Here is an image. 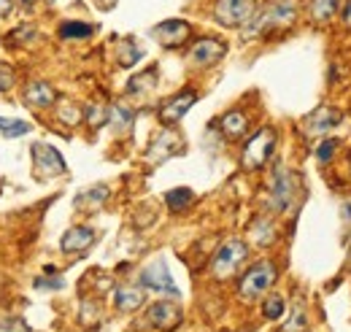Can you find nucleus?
<instances>
[{"mask_svg":"<svg viewBox=\"0 0 351 332\" xmlns=\"http://www.w3.org/2000/svg\"><path fill=\"white\" fill-rule=\"evenodd\" d=\"M22 100H25L27 108L44 111V108H51L57 103V89L46 82H30L22 92Z\"/></svg>","mask_w":351,"mask_h":332,"instance_id":"15","label":"nucleus"},{"mask_svg":"<svg viewBox=\"0 0 351 332\" xmlns=\"http://www.w3.org/2000/svg\"><path fill=\"white\" fill-rule=\"evenodd\" d=\"M57 119L62 122L65 127H76L82 119H84V108H79L76 103H60V108H57Z\"/></svg>","mask_w":351,"mask_h":332,"instance_id":"28","label":"nucleus"},{"mask_svg":"<svg viewBox=\"0 0 351 332\" xmlns=\"http://www.w3.org/2000/svg\"><path fill=\"white\" fill-rule=\"evenodd\" d=\"M260 11L257 0H217L214 3V22L221 27H246L254 14Z\"/></svg>","mask_w":351,"mask_h":332,"instance_id":"6","label":"nucleus"},{"mask_svg":"<svg viewBox=\"0 0 351 332\" xmlns=\"http://www.w3.org/2000/svg\"><path fill=\"white\" fill-rule=\"evenodd\" d=\"M308 11L313 25H330L341 11V0H308Z\"/></svg>","mask_w":351,"mask_h":332,"instance_id":"20","label":"nucleus"},{"mask_svg":"<svg viewBox=\"0 0 351 332\" xmlns=\"http://www.w3.org/2000/svg\"><path fill=\"white\" fill-rule=\"evenodd\" d=\"M252 238H254L257 246H270V244H276V227H273V222H270V219H257V222L252 224Z\"/></svg>","mask_w":351,"mask_h":332,"instance_id":"24","label":"nucleus"},{"mask_svg":"<svg viewBox=\"0 0 351 332\" xmlns=\"http://www.w3.org/2000/svg\"><path fill=\"white\" fill-rule=\"evenodd\" d=\"M295 198H298V181H295L292 170L276 165L270 170V178H267V206H270V211L287 213L295 206Z\"/></svg>","mask_w":351,"mask_h":332,"instance_id":"2","label":"nucleus"},{"mask_svg":"<svg viewBox=\"0 0 351 332\" xmlns=\"http://www.w3.org/2000/svg\"><path fill=\"white\" fill-rule=\"evenodd\" d=\"M197 92L195 89H181V92H176L173 97H168L162 106H160V111H157V117H160V122L165 127H173L178 125L186 114H189V108L197 103Z\"/></svg>","mask_w":351,"mask_h":332,"instance_id":"11","label":"nucleus"},{"mask_svg":"<svg viewBox=\"0 0 351 332\" xmlns=\"http://www.w3.org/2000/svg\"><path fill=\"white\" fill-rule=\"evenodd\" d=\"M143 303H146V289L141 284L138 287L125 284V287H117L114 289V305H117V311L130 313V311H138Z\"/></svg>","mask_w":351,"mask_h":332,"instance_id":"18","label":"nucleus"},{"mask_svg":"<svg viewBox=\"0 0 351 332\" xmlns=\"http://www.w3.org/2000/svg\"><path fill=\"white\" fill-rule=\"evenodd\" d=\"M303 327H306V311H303V308H298V311L292 313L289 324L284 327V332H300Z\"/></svg>","mask_w":351,"mask_h":332,"instance_id":"35","label":"nucleus"},{"mask_svg":"<svg viewBox=\"0 0 351 332\" xmlns=\"http://www.w3.org/2000/svg\"><path fill=\"white\" fill-rule=\"evenodd\" d=\"M298 14H300V0H267L254 14V19L246 27H241L243 38H260V36L287 30L298 22Z\"/></svg>","mask_w":351,"mask_h":332,"instance_id":"1","label":"nucleus"},{"mask_svg":"<svg viewBox=\"0 0 351 332\" xmlns=\"http://www.w3.org/2000/svg\"><path fill=\"white\" fill-rule=\"evenodd\" d=\"M11 11H14V0H0V19L11 16Z\"/></svg>","mask_w":351,"mask_h":332,"instance_id":"38","label":"nucleus"},{"mask_svg":"<svg viewBox=\"0 0 351 332\" xmlns=\"http://www.w3.org/2000/svg\"><path fill=\"white\" fill-rule=\"evenodd\" d=\"M246 259H249V244L241 241V238H230V241L221 244L219 251L211 259V276L219 278V281H227L243 268Z\"/></svg>","mask_w":351,"mask_h":332,"instance_id":"3","label":"nucleus"},{"mask_svg":"<svg viewBox=\"0 0 351 332\" xmlns=\"http://www.w3.org/2000/svg\"><path fill=\"white\" fill-rule=\"evenodd\" d=\"M62 287H65V281H62L60 276L51 278V281H49V278H38V281H36V289H62Z\"/></svg>","mask_w":351,"mask_h":332,"instance_id":"36","label":"nucleus"},{"mask_svg":"<svg viewBox=\"0 0 351 332\" xmlns=\"http://www.w3.org/2000/svg\"><path fill=\"white\" fill-rule=\"evenodd\" d=\"M154 86H157V68H149V71L138 73L135 79H130L128 92H130V95H143V92H152Z\"/></svg>","mask_w":351,"mask_h":332,"instance_id":"25","label":"nucleus"},{"mask_svg":"<svg viewBox=\"0 0 351 332\" xmlns=\"http://www.w3.org/2000/svg\"><path fill=\"white\" fill-rule=\"evenodd\" d=\"M287 311V300L281 294H267L263 300V316L267 322H278Z\"/></svg>","mask_w":351,"mask_h":332,"instance_id":"26","label":"nucleus"},{"mask_svg":"<svg viewBox=\"0 0 351 332\" xmlns=\"http://www.w3.org/2000/svg\"><path fill=\"white\" fill-rule=\"evenodd\" d=\"M138 284H141L143 289L160 292V294H173V297L181 294L178 287L173 284V276H171L165 259H154L152 265H146V268L141 270V276H138Z\"/></svg>","mask_w":351,"mask_h":332,"instance_id":"9","label":"nucleus"},{"mask_svg":"<svg viewBox=\"0 0 351 332\" xmlns=\"http://www.w3.org/2000/svg\"><path fill=\"white\" fill-rule=\"evenodd\" d=\"M106 200H108V187L97 184V187H92V189H87V192H82V195L73 200V206H76V211L92 213V211H97V208L103 206Z\"/></svg>","mask_w":351,"mask_h":332,"instance_id":"21","label":"nucleus"},{"mask_svg":"<svg viewBox=\"0 0 351 332\" xmlns=\"http://www.w3.org/2000/svg\"><path fill=\"white\" fill-rule=\"evenodd\" d=\"M33 127H30V122H25V119H5V117H0V135L3 138H22Z\"/></svg>","mask_w":351,"mask_h":332,"instance_id":"29","label":"nucleus"},{"mask_svg":"<svg viewBox=\"0 0 351 332\" xmlns=\"http://www.w3.org/2000/svg\"><path fill=\"white\" fill-rule=\"evenodd\" d=\"M224 54H227V43L214 36H206L192 43V49L186 51V62L192 68H214L217 62L224 60Z\"/></svg>","mask_w":351,"mask_h":332,"instance_id":"8","label":"nucleus"},{"mask_svg":"<svg viewBox=\"0 0 351 332\" xmlns=\"http://www.w3.org/2000/svg\"><path fill=\"white\" fill-rule=\"evenodd\" d=\"M152 36L162 43L165 49H178L181 43L192 36V25L186 19H165L157 27H152Z\"/></svg>","mask_w":351,"mask_h":332,"instance_id":"13","label":"nucleus"},{"mask_svg":"<svg viewBox=\"0 0 351 332\" xmlns=\"http://www.w3.org/2000/svg\"><path fill=\"white\" fill-rule=\"evenodd\" d=\"M181 146H184V141L176 135V130H162L157 138H154V143L149 146V152H146V157H149V163H165L168 157H173L181 152Z\"/></svg>","mask_w":351,"mask_h":332,"instance_id":"14","label":"nucleus"},{"mask_svg":"<svg viewBox=\"0 0 351 332\" xmlns=\"http://www.w3.org/2000/svg\"><path fill=\"white\" fill-rule=\"evenodd\" d=\"M276 278H278V268H276L270 259H263V262L252 265V268L241 276V281H238V294H241L243 300H257V297H263V294L270 292V287L276 284Z\"/></svg>","mask_w":351,"mask_h":332,"instance_id":"4","label":"nucleus"},{"mask_svg":"<svg viewBox=\"0 0 351 332\" xmlns=\"http://www.w3.org/2000/svg\"><path fill=\"white\" fill-rule=\"evenodd\" d=\"M146 322L154 330L173 332L184 322V311H181V305L173 303V300H157V303H152L146 308Z\"/></svg>","mask_w":351,"mask_h":332,"instance_id":"10","label":"nucleus"},{"mask_svg":"<svg viewBox=\"0 0 351 332\" xmlns=\"http://www.w3.org/2000/svg\"><path fill=\"white\" fill-rule=\"evenodd\" d=\"M349 163H351V154H349Z\"/></svg>","mask_w":351,"mask_h":332,"instance_id":"41","label":"nucleus"},{"mask_svg":"<svg viewBox=\"0 0 351 332\" xmlns=\"http://www.w3.org/2000/svg\"><path fill=\"white\" fill-rule=\"evenodd\" d=\"M0 332H30L25 319H0Z\"/></svg>","mask_w":351,"mask_h":332,"instance_id":"34","label":"nucleus"},{"mask_svg":"<svg viewBox=\"0 0 351 332\" xmlns=\"http://www.w3.org/2000/svg\"><path fill=\"white\" fill-rule=\"evenodd\" d=\"M33 38H36V27H33V25H19V27L8 36L11 43H30Z\"/></svg>","mask_w":351,"mask_h":332,"instance_id":"33","label":"nucleus"},{"mask_svg":"<svg viewBox=\"0 0 351 332\" xmlns=\"http://www.w3.org/2000/svg\"><path fill=\"white\" fill-rule=\"evenodd\" d=\"M141 57H143V51H141L138 46H132V41L122 43V49H119V65H122V68H132Z\"/></svg>","mask_w":351,"mask_h":332,"instance_id":"31","label":"nucleus"},{"mask_svg":"<svg viewBox=\"0 0 351 332\" xmlns=\"http://www.w3.org/2000/svg\"><path fill=\"white\" fill-rule=\"evenodd\" d=\"M108 114H111L108 106H103V103H89L87 108H84V122H87L92 130H97V127L108 125Z\"/></svg>","mask_w":351,"mask_h":332,"instance_id":"27","label":"nucleus"},{"mask_svg":"<svg viewBox=\"0 0 351 332\" xmlns=\"http://www.w3.org/2000/svg\"><path fill=\"white\" fill-rule=\"evenodd\" d=\"M192 203H195V192L189 187H176L171 192H165V206H168L171 213H181V211H186Z\"/></svg>","mask_w":351,"mask_h":332,"instance_id":"22","label":"nucleus"},{"mask_svg":"<svg viewBox=\"0 0 351 332\" xmlns=\"http://www.w3.org/2000/svg\"><path fill=\"white\" fill-rule=\"evenodd\" d=\"M341 219H343L346 227H351V198H346V200L341 203Z\"/></svg>","mask_w":351,"mask_h":332,"instance_id":"37","label":"nucleus"},{"mask_svg":"<svg viewBox=\"0 0 351 332\" xmlns=\"http://www.w3.org/2000/svg\"><path fill=\"white\" fill-rule=\"evenodd\" d=\"M276 141H278V135H276L273 127H260V130L246 141V146H243V154H241L243 167H246V170H263V167L270 163L273 152H276Z\"/></svg>","mask_w":351,"mask_h":332,"instance_id":"5","label":"nucleus"},{"mask_svg":"<svg viewBox=\"0 0 351 332\" xmlns=\"http://www.w3.org/2000/svg\"><path fill=\"white\" fill-rule=\"evenodd\" d=\"M343 27L351 30V0H346V8H343Z\"/></svg>","mask_w":351,"mask_h":332,"instance_id":"39","label":"nucleus"},{"mask_svg":"<svg viewBox=\"0 0 351 332\" xmlns=\"http://www.w3.org/2000/svg\"><path fill=\"white\" fill-rule=\"evenodd\" d=\"M219 130L227 141H241V138H246V132H249V117H246L241 108H232V111L221 114Z\"/></svg>","mask_w":351,"mask_h":332,"instance_id":"17","label":"nucleus"},{"mask_svg":"<svg viewBox=\"0 0 351 332\" xmlns=\"http://www.w3.org/2000/svg\"><path fill=\"white\" fill-rule=\"evenodd\" d=\"M95 230L87 227V224H76V227H71L65 235H62V241H60V249L65 251V254H82V251H87L92 244H95Z\"/></svg>","mask_w":351,"mask_h":332,"instance_id":"16","label":"nucleus"},{"mask_svg":"<svg viewBox=\"0 0 351 332\" xmlns=\"http://www.w3.org/2000/svg\"><path fill=\"white\" fill-rule=\"evenodd\" d=\"M16 84V71L8 62H0V92H11Z\"/></svg>","mask_w":351,"mask_h":332,"instance_id":"32","label":"nucleus"},{"mask_svg":"<svg viewBox=\"0 0 351 332\" xmlns=\"http://www.w3.org/2000/svg\"><path fill=\"white\" fill-rule=\"evenodd\" d=\"M338 149H341V141H338V138H324V141L316 146V160H319V165H327V163L335 157Z\"/></svg>","mask_w":351,"mask_h":332,"instance_id":"30","label":"nucleus"},{"mask_svg":"<svg viewBox=\"0 0 351 332\" xmlns=\"http://www.w3.org/2000/svg\"><path fill=\"white\" fill-rule=\"evenodd\" d=\"M341 122H343V114H341L338 108H332V106H319L316 111H311L306 119H303V135H306V138H322V135H327L330 130H335Z\"/></svg>","mask_w":351,"mask_h":332,"instance_id":"12","label":"nucleus"},{"mask_svg":"<svg viewBox=\"0 0 351 332\" xmlns=\"http://www.w3.org/2000/svg\"><path fill=\"white\" fill-rule=\"evenodd\" d=\"M108 125L114 127L117 135H130L132 125H135V111L125 103H114L111 114H108Z\"/></svg>","mask_w":351,"mask_h":332,"instance_id":"19","label":"nucleus"},{"mask_svg":"<svg viewBox=\"0 0 351 332\" xmlns=\"http://www.w3.org/2000/svg\"><path fill=\"white\" fill-rule=\"evenodd\" d=\"M60 38L62 41H82V38H89L92 33H95V27L87 25V22H76V19H68V22H62L60 25Z\"/></svg>","mask_w":351,"mask_h":332,"instance_id":"23","label":"nucleus"},{"mask_svg":"<svg viewBox=\"0 0 351 332\" xmlns=\"http://www.w3.org/2000/svg\"><path fill=\"white\" fill-rule=\"evenodd\" d=\"M30 157H33V173L46 181V178H57V176H65L68 173V165L62 160V154L49 146V143H33L30 149Z\"/></svg>","mask_w":351,"mask_h":332,"instance_id":"7","label":"nucleus"},{"mask_svg":"<svg viewBox=\"0 0 351 332\" xmlns=\"http://www.w3.org/2000/svg\"><path fill=\"white\" fill-rule=\"evenodd\" d=\"M19 3H22V5H36L38 0H19Z\"/></svg>","mask_w":351,"mask_h":332,"instance_id":"40","label":"nucleus"}]
</instances>
